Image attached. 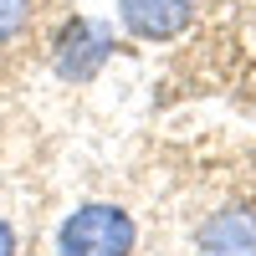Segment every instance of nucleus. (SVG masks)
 I'll use <instances>...</instances> for the list:
<instances>
[{
  "label": "nucleus",
  "instance_id": "1",
  "mask_svg": "<svg viewBox=\"0 0 256 256\" xmlns=\"http://www.w3.org/2000/svg\"><path fill=\"white\" fill-rule=\"evenodd\" d=\"M138 226L123 205L88 200L56 226V256H134Z\"/></svg>",
  "mask_w": 256,
  "mask_h": 256
},
{
  "label": "nucleus",
  "instance_id": "2",
  "mask_svg": "<svg viewBox=\"0 0 256 256\" xmlns=\"http://www.w3.org/2000/svg\"><path fill=\"white\" fill-rule=\"evenodd\" d=\"M108 56H113V26H102L92 16H72L52 46V67L67 82H92Z\"/></svg>",
  "mask_w": 256,
  "mask_h": 256
},
{
  "label": "nucleus",
  "instance_id": "3",
  "mask_svg": "<svg viewBox=\"0 0 256 256\" xmlns=\"http://www.w3.org/2000/svg\"><path fill=\"white\" fill-rule=\"evenodd\" d=\"M195 20V0H118V26L138 41H174Z\"/></svg>",
  "mask_w": 256,
  "mask_h": 256
},
{
  "label": "nucleus",
  "instance_id": "4",
  "mask_svg": "<svg viewBox=\"0 0 256 256\" xmlns=\"http://www.w3.org/2000/svg\"><path fill=\"white\" fill-rule=\"evenodd\" d=\"M195 256H256V210L251 205L216 210L195 230Z\"/></svg>",
  "mask_w": 256,
  "mask_h": 256
},
{
  "label": "nucleus",
  "instance_id": "5",
  "mask_svg": "<svg viewBox=\"0 0 256 256\" xmlns=\"http://www.w3.org/2000/svg\"><path fill=\"white\" fill-rule=\"evenodd\" d=\"M31 31V0H0V46H16Z\"/></svg>",
  "mask_w": 256,
  "mask_h": 256
},
{
  "label": "nucleus",
  "instance_id": "6",
  "mask_svg": "<svg viewBox=\"0 0 256 256\" xmlns=\"http://www.w3.org/2000/svg\"><path fill=\"white\" fill-rule=\"evenodd\" d=\"M0 256H16V226L0 220Z\"/></svg>",
  "mask_w": 256,
  "mask_h": 256
}]
</instances>
